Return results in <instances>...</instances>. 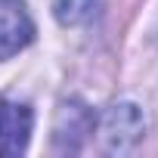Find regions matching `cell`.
<instances>
[{"mask_svg": "<svg viewBox=\"0 0 158 158\" xmlns=\"http://www.w3.org/2000/svg\"><path fill=\"white\" fill-rule=\"evenodd\" d=\"M143 130H146V118L133 102H118L99 118V139L102 149L112 155L130 152L143 139Z\"/></svg>", "mask_w": 158, "mask_h": 158, "instance_id": "obj_1", "label": "cell"}, {"mask_svg": "<svg viewBox=\"0 0 158 158\" xmlns=\"http://www.w3.org/2000/svg\"><path fill=\"white\" fill-rule=\"evenodd\" d=\"M34 37V22L22 0H0V59L25 50Z\"/></svg>", "mask_w": 158, "mask_h": 158, "instance_id": "obj_2", "label": "cell"}, {"mask_svg": "<svg viewBox=\"0 0 158 158\" xmlns=\"http://www.w3.org/2000/svg\"><path fill=\"white\" fill-rule=\"evenodd\" d=\"M34 115L25 102H6L0 99V155L16 158L28 149Z\"/></svg>", "mask_w": 158, "mask_h": 158, "instance_id": "obj_3", "label": "cell"}, {"mask_svg": "<svg viewBox=\"0 0 158 158\" xmlns=\"http://www.w3.org/2000/svg\"><path fill=\"white\" fill-rule=\"evenodd\" d=\"M93 133V115L81 102H65L56 115V146L62 152H77L81 143Z\"/></svg>", "mask_w": 158, "mask_h": 158, "instance_id": "obj_4", "label": "cell"}, {"mask_svg": "<svg viewBox=\"0 0 158 158\" xmlns=\"http://www.w3.org/2000/svg\"><path fill=\"white\" fill-rule=\"evenodd\" d=\"M102 6V0H56L53 13L62 25H84L90 22Z\"/></svg>", "mask_w": 158, "mask_h": 158, "instance_id": "obj_5", "label": "cell"}]
</instances>
